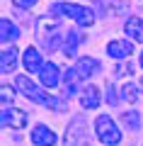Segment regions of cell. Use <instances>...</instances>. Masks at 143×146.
<instances>
[{
	"mask_svg": "<svg viewBox=\"0 0 143 146\" xmlns=\"http://www.w3.org/2000/svg\"><path fill=\"white\" fill-rule=\"evenodd\" d=\"M15 85L20 88V93L24 95V98L34 100V102H39V105H46V107H53V110H63V107H66L63 100L53 98V95H46L44 90H41L36 83H32L27 76H17V78H15Z\"/></svg>",
	"mask_w": 143,
	"mask_h": 146,
	"instance_id": "1",
	"label": "cell"
},
{
	"mask_svg": "<svg viewBox=\"0 0 143 146\" xmlns=\"http://www.w3.org/2000/svg\"><path fill=\"white\" fill-rule=\"evenodd\" d=\"M58 29H61L58 20H51V17H41L36 22V39L46 51H56L58 49V44H61V32Z\"/></svg>",
	"mask_w": 143,
	"mask_h": 146,
	"instance_id": "2",
	"label": "cell"
},
{
	"mask_svg": "<svg viewBox=\"0 0 143 146\" xmlns=\"http://www.w3.org/2000/svg\"><path fill=\"white\" fill-rule=\"evenodd\" d=\"M51 15H66L73 17L80 27H90L95 22V15H92L90 7H82V5H73V3H58V5L51 7Z\"/></svg>",
	"mask_w": 143,
	"mask_h": 146,
	"instance_id": "3",
	"label": "cell"
},
{
	"mask_svg": "<svg viewBox=\"0 0 143 146\" xmlns=\"http://www.w3.org/2000/svg\"><path fill=\"white\" fill-rule=\"evenodd\" d=\"M95 131H97L100 141L107 144V146H117L119 141H121V131H119V127L114 124L112 117H107V115L97 117V122H95Z\"/></svg>",
	"mask_w": 143,
	"mask_h": 146,
	"instance_id": "4",
	"label": "cell"
},
{
	"mask_svg": "<svg viewBox=\"0 0 143 146\" xmlns=\"http://www.w3.org/2000/svg\"><path fill=\"white\" fill-rule=\"evenodd\" d=\"M3 127H7V129H22V127H27V112H22V110L12 107V105H7V107H3Z\"/></svg>",
	"mask_w": 143,
	"mask_h": 146,
	"instance_id": "5",
	"label": "cell"
},
{
	"mask_svg": "<svg viewBox=\"0 0 143 146\" xmlns=\"http://www.w3.org/2000/svg\"><path fill=\"white\" fill-rule=\"evenodd\" d=\"M32 144L34 146H53L56 144V134H53L49 127L39 124V127L32 129Z\"/></svg>",
	"mask_w": 143,
	"mask_h": 146,
	"instance_id": "6",
	"label": "cell"
},
{
	"mask_svg": "<svg viewBox=\"0 0 143 146\" xmlns=\"http://www.w3.org/2000/svg\"><path fill=\"white\" fill-rule=\"evenodd\" d=\"M107 54H109L112 58H129V56L133 54V44L129 42V39H126V42L114 39V42L107 44Z\"/></svg>",
	"mask_w": 143,
	"mask_h": 146,
	"instance_id": "7",
	"label": "cell"
},
{
	"mask_svg": "<svg viewBox=\"0 0 143 146\" xmlns=\"http://www.w3.org/2000/svg\"><path fill=\"white\" fill-rule=\"evenodd\" d=\"M39 76H41V83H44L46 88H56L58 80H61V68H58L56 63H44L41 71H39Z\"/></svg>",
	"mask_w": 143,
	"mask_h": 146,
	"instance_id": "8",
	"label": "cell"
},
{
	"mask_svg": "<svg viewBox=\"0 0 143 146\" xmlns=\"http://www.w3.org/2000/svg\"><path fill=\"white\" fill-rule=\"evenodd\" d=\"M85 134V119L82 117H75L73 119V127H68L66 131V146H78V139Z\"/></svg>",
	"mask_w": 143,
	"mask_h": 146,
	"instance_id": "9",
	"label": "cell"
},
{
	"mask_svg": "<svg viewBox=\"0 0 143 146\" xmlns=\"http://www.w3.org/2000/svg\"><path fill=\"white\" fill-rule=\"evenodd\" d=\"M75 71H78L80 78H90V76H95V73L100 71V61H97V58L85 56V58H80V61L75 63Z\"/></svg>",
	"mask_w": 143,
	"mask_h": 146,
	"instance_id": "10",
	"label": "cell"
},
{
	"mask_svg": "<svg viewBox=\"0 0 143 146\" xmlns=\"http://www.w3.org/2000/svg\"><path fill=\"white\" fill-rule=\"evenodd\" d=\"M22 63H24V68L29 73H39L41 71V66H44V63H41V56H39V51H36L34 46H29L24 51V56H22Z\"/></svg>",
	"mask_w": 143,
	"mask_h": 146,
	"instance_id": "11",
	"label": "cell"
},
{
	"mask_svg": "<svg viewBox=\"0 0 143 146\" xmlns=\"http://www.w3.org/2000/svg\"><path fill=\"white\" fill-rule=\"evenodd\" d=\"M124 32L133 42H143V20L141 17H129L126 25H124Z\"/></svg>",
	"mask_w": 143,
	"mask_h": 146,
	"instance_id": "12",
	"label": "cell"
},
{
	"mask_svg": "<svg viewBox=\"0 0 143 146\" xmlns=\"http://www.w3.org/2000/svg\"><path fill=\"white\" fill-rule=\"evenodd\" d=\"M80 105L85 110H95L100 105V90L95 88V85H90V88H85V93L80 95Z\"/></svg>",
	"mask_w": 143,
	"mask_h": 146,
	"instance_id": "13",
	"label": "cell"
},
{
	"mask_svg": "<svg viewBox=\"0 0 143 146\" xmlns=\"http://www.w3.org/2000/svg\"><path fill=\"white\" fill-rule=\"evenodd\" d=\"M0 42L3 44H10V42H15L17 36H20V29H17V25H12L10 20H3L0 22Z\"/></svg>",
	"mask_w": 143,
	"mask_h": 146,
	"instance_id": "14",
	"label": "cell"
},
{
	"mask_svg": "<svg viewBox=\"0 0 143 146\" xmlns=\"http://www.w3.org/2000/svg\"><path fill=\"white\" fill-rule=\"evenodd\" d=\"M15 63H17V49L15 46H5L3 49V58H0L3 73H10L12 68H15Z\"/></svg>",
	"mask_w": 143,
	"mask_h": 146,
	"instance_id": "15",
	"label": "cell"
},
{
	"mask_svg": "<svg viewBox=\"0 0 143 146\" xmlns=\"http://www.w3.org/2000/svg\"><path fill=\"white\" fill-rule=\"evenodd\" d=\"M78 42H80V36H78V32L75 29H71L66 34V44H63V54H66L68 58H73L78 54Z\"/></svg>",
	"mask_w": 143,
	"mask_h": 146,
	"instance_id": "16",
	"label": "cell"
},
{
	"mask_svg": "<svg viewBox=\"0 0 143 146\" xmlns=\"http://www.w3.org/2000/svg\"><path fill=\"white\" fill-rule=\"evenodd\" d=\"M121 124L126 127V129H138V124H141V117H138L136 110H131V112H124L121 115Z\"/></svg>",
	"mask_w": 143,
	"mask_h": 146,
	"instance_id": "17",
	"label": "cell"
},
{
	"mask_svg": "<svg viewBox=\"0 0 143 146\" xmlns=\"http://www.w3.org/2000/svg\"><path fill=\"white\" fill-rule=\"evenodd\" d=\"M119 90H121V100H126V102H136V100H138V90H136V85L124 83Z\"/></svg>",
	"mask_w": 143,
	"mask_h": 146,
	"instance_id": "18",
	"label": "cell"
},
{
	"mask_svg": "<svg viewBox=\"0 0 143 146\" xmlns=\"http://www.w3.org/2000/svg\"><path fill=\"white\" fill-rule=\"evenodd\" d=\"M12 98H15V93L10 90V85H3V107H7L12 102Z\"/></svg>",
	"mask_w": 143,
	"mask_h": 146,
	"instance_id": "19",
	"label": "cell"
},
{
	"mask_svg": "<svg viewBox=\"0 0 143 146\" xmlns=\"http://www.w3.org/2000/svg\"><path fill=\"white\" fill-rule=\"evenodd\" d=\"M107 102H109V105H117V93H114L112 85L107 88Z\"/></svg>",
	"mask_w": 143,
	"mask_h": 146,
	"instance_id": "20",
	"label": "cell"
},
{
	"mask_svg": "<svg viewBox=\"0 0 143 146\" xmlns=\"http://www.w3.org/2000/svg\"><path fill=\"white\" fill-rule=\"evenodd\" d=\"M12 3H15V7H32L36 0H12Z\"/></svg>",
	"mask_w": 143,
	"mask_h": 146,
	"instance_id": "21",
	"label": "cell"
},
{
	"mask_svg": "<svg viewBox=\"0 0 143 146\" xmlns=\"http://www.w3.org/2000/svg\"><path fill=\"white\" fill-rule=\"evenodd\" d=\"M141 68H143V54H141Z\"/></svg>",
	"mask_w": 143,
	"mask_h": 146,
	"instance_id": "22",
	"label": "cell"
}]
</instances>
